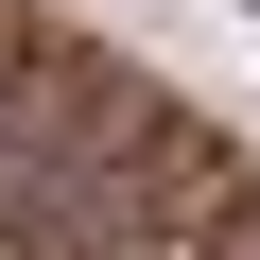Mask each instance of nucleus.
<instances>
[{
  "label": "nucleus",
  "instance_id": "1",
  "mask_svg": "<svg viewBox=\"0 0 260 260\" xmlns=\"http://www.w3.org/2000/svg\"><path fill=\"white\" fill-rule=\"evenodd\" d=\"M0 260H260V156L87 18L0 0Z\"/></svg>",
  "mask_w": 260,
  "mask_h": 260
},
{
  "label": "nucleus",
  "instance_id": "2",
  "mask_svg": "<svg viewBox=\"0 0 260 260\" xmlns=\"http://www.w3.org/2000/svg\"><path fill=\"white\" fill-rule=\"evenodd\" d=\"M243 18H260V0H243Z\"/></svg>",
  "mask_w": 260,
  "mask_h": 260
}]
</instances>
